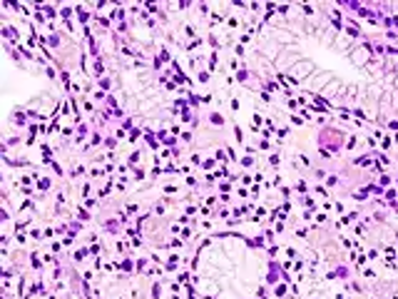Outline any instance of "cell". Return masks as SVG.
<instances>
[{
	"instance_id": "1",
	"label": "cell",
	"mask_w": 398,
	"mask_h": 299,
	"mask_svg": "<svg viewBox=\"0 0 398 299\" xmlns=\"http://www.w3.org/2000/svg\"><path fill=\"white\" fill-rule=\"evenodd\" d=\"M212 122H214V125H222L224 120H222V115H212Z\"/></svg>"
}]
</instances>
